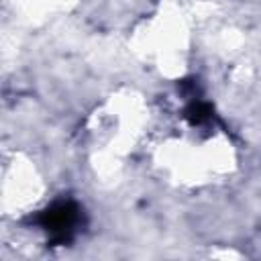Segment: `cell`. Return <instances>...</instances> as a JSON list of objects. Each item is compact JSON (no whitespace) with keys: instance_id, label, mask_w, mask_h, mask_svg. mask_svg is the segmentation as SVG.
<instances>
[{"instance_id":"1","label":"cell","mask_w":261,"mask_h":261,"mask_svg":"<svg viewBox=\"0 0 261 261\" xmlns=\"http://www.w3.org/2000/svg\"><path fill=\"white\" fill-rule=\"evenodd\" d=\"M77 220H80V208L69 200L51 204L49 208L39 212L35 218V222L41 228L49 230L57 243H67L71 239V232Z\"/></svg>"},{"instance_id":"2","label":"cell","mask_w":261,"mask_h":261,"mask_svg":"<svg viewBox=\"0 0 261 261\" xmlns=\"http://www.w3.org/2000/svg\"><path fill=\"white\" fill-rule=\"evenodd\" d=\"M186 118L192 122V124H204L212 118V106L208 102H202V100H194L190 102V106L186 108Z\"/></svg>"}]
</instances>
